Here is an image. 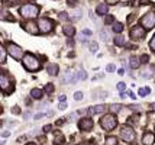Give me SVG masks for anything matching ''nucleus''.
Returning <instances> with one entry per match:
<instances>
[{
	"label": "nucleus",
	"instance_id": "obj_1",
	"mask_svg": "<svg viewBox=\"0 0 155 145\" xmlns=\"http://www.w3.org/2000/svg\"><path fill=\"white\" fill-rule=\"evenodd\" d=\"M22 64H23V67H25L28 71H31V73H35V71H38V70L41 68V61L38 60V57H35L34 54H31V52L25 54L23 60H22Z\"/></svg>",
	"mask_w": 155,
	"mask_h": 145
},
{
	"label": "nucleus",
	"instance_id": "obj_2",
	"mask_svg": "<svg viewBox=\"0 0 155 145\" xmlns=\"http://www.w3.org/2000/svg\"><path fill=\"white\" fill-rule=\"evenodd\" d=\"M117 125V119H116L115 115L112 113H107L104 116H101L100 119V126L104 129V131H113Z\"/></svg>",
	"mask_w": 155,
	"mask_h": 145
},
{
	"label": "nucleus",
	"instance_id": "obj_3",
	"mask_svg": "<svg viewBox=\"0 0 155 145\" xmlns=\"http://www.w3.org/2000/svg\"><path fill=\"white\" fill-rule=\"evenodd\" d=\"M22 18H26V19H34L39 15V7L36 5H25L19 9Z\"/></svg>",
	"mask_w": 155,
	"mask_h": 145
},
{
	"label": "nucleus",
	"instance_id": "obj_4",
	"mask_svg": "<svg viewBox=\"0 0 155 145\" xmlns=\"http://www.w3.org/2000/svg\"><path fill=\"white\" fill-rule=\"evenodd\" d=\"M7 54L12 57V58H15L16 61H22L23 60V57H25V54H23V49L20 48L19 45H16V44H13V42H9L7 44Z\"/></svg>",
	"mask_w": 155,
	"mask_h": 145
},
{
	"label": "nucleus",
	"instance_id": "obj_5",
	"mask_svg": "<svg viewBox=\"0 0 155 145\" xmlns=\"http://www.w3.org/2000/svg\"><path fill=\"white\" fill-rule=\"evenodd\" d=\"M0 87H2V90H3L5 94H9V93H12L15 90V86H13V83H12V78L9 76H6L5 73L0 76Z\"/></svg>",
	"mask_w": 155,
	"mask_h": 145
},
{
	"label": "nucleus",
	"instance_id": "obj_6",
	"mask_svg": "<svg viewBox=\"0 0 155 145\" xmlns=\"http://www.w3.org/2000/svg\"><path fill=\"white\" fill-rule=\"evenodd\" d=\"M120 138L125 141V142H134L136 138L135 131L130 128V126H122L120 129Z\"/></svg>",
	"mask_w": 155,
	"mask_h": 145
},
{
	"label": "nucleus",
	"instance_id": "obj_7",
	"mask_svg": "<svg viewBox=\"0 0 155 145\" xmlns=\"http://www.w3.org/2000/svg\"><path fill=\"white\" fill-rule=\"evenodd\" d=\"M38 26H39L41 34H49L54 29V22L48 18H41L39 22H38Z\"/></svg>",
	"mask_w": 155,
	"mask_h": 145
},
{
	"label": "nucleus",
	"instance_id": "obj_8",
	"mask_svg": "<svg viewBox=\"0 0 155 145\" xmlns=\"http://www.w3.org/2000/svg\"><path fill=\"white\" fill-rule=\"evenodd\" d=\"M145 34H147V29L143 28V26H134V28L130 29V32H129V35H130V38L134 39V41H138V39H143L145 38Z\"/></svg>",
	"mask_w": 155,
	"mask_h": 145
},
{
	"label": "nucleus",
	"instance_id": "obj_9",
	"mask_svg": "<svg viewBox=\"0 0 155 145\" xmlns=\"http://www.w3.org/2000/svg\"><path fill=\"white\" fill-rule=\"evenodd\" d=\"M141 25L145 29H152L155 26V13L154 12H148L143 18L141 19Z\"/></svg>",
	"mask_w": 155,
	"mask_h": 145
},
{
	"label": "nucleus",
	"instance_id": "obj_10",
	"mask_svg": "<svg viewBox=\"0 0 155 145\" xmlns=\"http://www.w3.org/2000/svg\"><path fill=\"white\" fill-rule=\"evenodd\" d=\"M93 126H94V122H93V119H90V117H83V119H80V122H78V128L84 132L91 131Z\"/></svg>",
	"mask_w": 155,
	"mask_h": 145
},
{
	"label": "nucleus",
	"instance_id": "obj_11",
	"mask_svg": "<svg viewBox=\"0 0 155 145\" xmlns=\"http://www.w3.org/2000/svg\"><path fill=\"white\" fill-rule=\"evenodd\" d=\"M23 29H25L26 32H29L31 35H38L41 32L38 23H35V22H28V23H25V25H23Z\"/></svg>",
	"mask_w": 155,
	"mask_h": 145
},
{
	"label": "nucleus",
	"instance_id": "obj_12",
	"mask_svg": "<svg viewBox=\"0 0 155 145\" xmlns=\"http://www.w3.org/2000/svg\"><path fill=\"white\" fill-rule=\"evenodd\" d=\"M78 81L77 78V73H73V71H67L65 76L62 77V83L64 84H74Z\"/></svg>",
	"mask_w": 155,
	"mask_h": 145
},
{
	"label": "nucleus",
	"instance_id": "obj_13",
	"mask_svg": "<svg viewBox=\"0 0 155 145\" xmlns=\"http://www.w3.org/2000/svg\"><path fill=\"white\" fill-rule=\"evenodd\" d=\"M155 141V135L151 132H145V135L142 137V144L143 145H152Z\"/></svg>",
	"mask_w": 155,
	"mask_h": 145
},
{
	"label": "nucleus",
	"instance_id": "obj_14",
	"mask_svg": "<svg viewBox=\"0 0 155 145\" xmlns=\"http://www.w3.org/2000/svg\"><path fill=\"white\" fill-rule=\"evenodd\" d=\"M107 10H109L107 3H100L99 6L96 7V13L99 15V16H106V15H107Z\"/></svg>",
	"mask_w": 155,
	"mask_h": 145
},
{
	"label": "nucleus",
	"instance_id": "obj_15",
	"mask_svg": "<svg viewBox=\"0 0 155 145\" xmlns=\"http://www.w3.org/2000/svg\"><path fill=\"white\" fill-rule=\"evenodd\" d=\"M62 32H64V35H65V36L71 38V36L75 34V28L73 26V25H68V23H65V25L62 26Z\"/></svg>",
	"mask_w": 155,
	"mask_h": 145
},
{
	"label": "nucleus",
	"instance_id": "obj_16",
	"mask_svg": "<svg viewBox=\"0 0 155 145\" xmlns=\"http://www.w3.org/2000/svg\"><path fill=\"white\" fill-rule=\"evenodd\" d=\"M106 110V106H103V104H97V106H93V107H90V113L91 115H97V113H103V112Z\"/></svg>",
	"mask_w": 155,
	"mask_h": 145
},
{
	"label": "nucleus",
	"instance_id": "obj_17",
	"mask_svg": "<svg viewBox=\"0 0 155 145\" xmlns=\"http://www.w3.org/2000/svg\"><path fill=\"white\" fill-rule=\"evenodd\" d=\"M129 65H130V68H139V65H141V58H138V57H132L130 58V61H129Z\"/></svg>",
	"mask_w": 155,
	"mask_h": 145
},
{
	"label": "nucleus",
	"instance_id": "obj_18",
	"mask_svg": "<svg viewBox=\"0 0 155 145\" xmlns=\"http://www.w3.org/2000/svg\"><path fill=\"white\" fill-rule=\"evenodd\" d=\"M31 96H32V99L39 100V99H42V96H44V91L41 89H32L31 90Z\"/></svg>",
	"mask_w": 155,
	"mask_h": 145
},
{
	"label": "nucleus",
	"instance_id": "obj_19",
	"mask_svg": "<svg viewBox=\"0 0 155 145\" xmlns=\"http://www.w3.org/2000/svg\"><path fill=\"white\" fill-rule=\"evenodd\" d=\"M47 70L51 76H57V74H58V65H57V64H48Z\"/></svg>",
	"mask_w": 155,
	"mask_h": 145
},
{
	"label": "nucleus",
	"instance_id": "obj_20",
	"mask_svg": "<svg viewBox=\"0 0 155 145\" xmlns=\"http://www.w3.org/2000/svg\"><path fill=\"white\" fill-rule=\"evenodd\" d=\"M113 42H115L116 47H123V45H125V38H123L122 35H116Z\"/></svg>",
	"mask_w": 155,
	"mask_h": 145
},
{
	"label": "nucleus",
	"instance_id": "obj_21",
	"mask_svg": "<svg viewBox=\"0 0 155 145\" xmlns=\"http://www.w3.org/2000/svg\"><path fill=\"white\" fill-rule=\"evenodd\" d=\"M61 144H64V135L61 132H58L55 135V145H61Z\"/></svg>",
	"mask_w": 155,
	"mask_h": 145
},
{
	"label": "nucleus",
	"instance_id": "obj_22",
	"mask_svg": "<svg viewBox=\"0 0 155 145\" xmlns=\"http://www.w3.org/2000/svg\"><path fill=\"white\" fill-rule=\"evenodd\" d=\"M104 144L106 145H117V138H116V137H107Z\"/></svg>",
	"mask_w": 155,
	"mask_h": 145
},
{
	"label": "nucleus",
	"instance_id": "obj_23",
	"mask_svg": "<svg viewBox=\"0 0 155 145\" xmlns=\"http://www.w3.org/2000/svg\"><path fill=\"white\" fill-rule=\"evenodd\" d=\"M6 55H7V49L2 47V48H0V61L6 62Z\"/></svg>",
	"mask_w": 155,
	"mask_h": 145
},
{
	"label": "nucleus",
	"instance_id": "obj_24",
	"mask_svg": "<svg viewBox=\"0 0 155 145\" xmlns=\"http://www.w3.org/2000/svg\"><path fill=\"white\" fill-rule=\"evenodd\" d=\"M113 32H115V34H120L122 31H123V25H122V23H119V22H117V23H115V25H113Z\"/></svg>",
	"mask_w": 155,
	"mask_h": 145
},
{
	"label": "nucleus",
	"instance_id": "obj_25",
	"mask_svg": "<svg viewBox=\"0 0 155 145\" xmlns=\"http://www.w3.org/2000/svg\"><path fill=\"white\" fill-rule=\"evenodd\" d=\"M77 78H78V80H86V78H87V73H86L84 70H78V71H77Z\"/></svg>",
	"mask_w": 155,
	"mask_h": 145
},
{
	"label": "nucleus",
	"instance_id": "obj_26",
	"mask_svg": "<svg viewBox=\"0 0 155 145\" xmlns=\"http://www.w3.org/2000/svg\"><path fill=\"white\" fill-rule=\"evenodd\" d=\"M71 18H73V19H78V18H80V15H81V9H78V7H75V10L74 12H71Z\"/></svg>",
	"mask_w": 155,
	"mask_h": 145
},
{
	"label": "nucleus",
	"instance_id": "obj_27",
	"mask_svg": "<svg viewBox=\"0 0 155 145\" xmlns=\"http://www.w3.org/2000/svg\"><path fill=\"white\" fill-rule=\"evenodd\" d=\"M110 110L113 112V113H119V112L122 110V106L120 104H112V106H110Z\"/></svg>",
	"mask_w": 155,
	"mask_h": 145
},
{
	"label": "nucleus",
	"instance_id": "obj_28",
	"mask_svg": "<svg viewBox=\"0 0 155 145\" xmlns=\"http://www.w3.org/2000/svg\"><path fill=\"white\" fill-rule=\"evenodd\" d=\"M7 12H3V15H2V21H10V22H15V18L13 16H7Z\"/></svg>",
	"mask_w": 155,
	"mask_h": 145
},
{
	"label": "nucleus",
	"instance_id": "obj_29",
	"mask_svg": "<svg viewBox=\"0 0 155 145\" xmlns=\"http://www.w3.org/2000/svg\"><path fill=\"white\" fill-rule=\"evenodd\" d=\"M115 22V18L112 16V15H106V18H104V23L106 25H110V23H113Z\"/></svg>",
	"mask_w": 155,
	"mask_h": 145
},
{
	"label": "nucleus",
	"instance_id": "obj_30",
	"mask_svg": "<svg viewBox=\"0 0 155 145\" xmlns=\"http://www.w3.org/2000/svg\"><path fill=\"white\" fill-rule=\"evenodd\" d=\"M148 93H151V89H149V87L139 89V91H138V94H139V96H145V94H148Z\"/></svg>",
	"mask_w": 155,
	"mask_h": 145
},
{
	"label": "nucleus",
	"instance_id": "obj_31",
	"mask_svg": "<svg viewBox=\"0 0 155 145\" xmlns=\"http://www.w3.org/2000/svg\"><path fill=\"white\" fill-rule=\"evenodd\" d=\"M45 91H47V93H52V91H54V86H52V84L51 83H48L47 86H45Z\"/></svg>",
	"mask_w": 155,
	"mask_h": 145
},
{
	"label": "nucleus",
	"instance_id": "obj_32",
	"mask_svg": "<svg viewBox=\"0 0 155 145\" xmlns=\"http://www.w3.org/2000/svg\"><path fill=\"white\" fill-rule=\"evenodd\" d=\"M90 52H93V54L97 52V44H96V42H91V44H90Z\"/></svg>",
	"mask_w": 155,
	"mask_h": 145
},
{
	"label": "nucleus",
	"instance_id": "obj_33",
	"mask_svg": "<svg viewBox=\"0 0 155 145\" xmlns=\"http://www.w3.org/2000/svg\"><path fill=\"white\" fill-rule=\"evenodd\" d=\"M100 36H101V39H103V41H107L109 39V35H107L106 31H100Z\"/></svg>",
	"mask_w": 155,
	"mask_h": 145
},
{
	"label": "nucleus",
	"instance_id": "obj_34",
	"mask_svg": "<svg viewBox=\"0 0 155 145\" xmlns=\"http://www.w3.org/2000/svg\"><path fill=\"white\" fill-rule=\"evenodd\" d=\"M60 19H61V21H68V19H70V16H68L65 12H61V13H60Z\"/></svg>",
	"mask_w": 155,
	"mask_h": 145
},
{
	"label": "nucleus",
	"instance_id": "obj_35",
	"mask_svg": "<svg viewBox=\"0 0 155 145\" xmlns=\"http://www.w3.org/2000/svg\"><path fill=\"white\" fill-rule=\"evenodd\" d=\"M149 48H151L155 52V35L152 36V39H151V42H149Z\"/></svg>",
	"mask_w": 155,
	"mask_h": 145
},
{
	"label": "nucleus",
	"instance_id": "obj_36",
	"mask_svg": "<svg viewBox=\"0 0 155 145\" xmlns=\"http://www.w3.org/2000/svg\"><path fill=\"white\" fill-rule=\"evenodd\" d=\"M67 5L70 7H77V0H67Z\"/></svg>",
	"mask_w": 155,
	"mask_h": 145
},
{
	"label": "nucleus",
	"instance_id": "obj_37",
	"mask_svg": "<svg viewBox=\"0 0 155 145\" xmlns=\"http://www.w3.org/2000/svg\"><path fill=\"white\" fill-rule=\"evenodd\" d=\"M74 99L75 100H83V93H81V91H77L74 94Z\"/></svg>",
	"mask_w": 155,
	"mask_h": 145
},
{
	"label": "nucleus",
	"instance_id": "obj_38",
	"mask_svg": "<svg viewBox=\"0 0 155 145\" xmlns=\"http://www.w3.org/2000/svg\"><path fill=\"white\" fill-rule=\"evenodd\" d=\"M117 89H119V91H122V93H123V90L126 89V84H125V83H119V84H117Z\"/></svg>",
	"mask_w": 155,
	"mask_h": 145
},
{
	"label": "nucleus",
	"instance_id": "obj_39",
	"mask_svg": "<svg viewBox=\"0 0 155 145\" xmlns=\"http://www.w3.org/2000/svg\"><path fill=\"white\" fill-rule=\"evenodd\" d=\"M148 60H149V57L147 55V54H145V55H142V57H141V61H142V62H148Z\"/></svg>",
	"mask_w": 155,
	"mask_h": 145
},
{
	"label": "nucleus",
	"instance_id": "obj_40",
	"mask_svg": "<svg viewBox=\"0 0 155 145\" xmlns=\"http://www.w3.org/2000/svg\"><path fill=\"white\" fill-rule=\"evenodd\" d=\"M3 5L5 6H10V5H13V2L12 0H3Z\"/></svg>",
	"mask_w": 155,
	"mask_h": 145
},
{
	"label": "nucleus",
	"instance_id": "obj_41",
	"mask_svg": "<svg viewBox=\"0 0 155 145\" xmlns=\"http://www.w3.org/2000/svg\"><path fill=\"white\" fill-rule=\"evenodd\" d=\"M117 2H119V0H106V3H107V5H116Z\"/></svg>",
	"mask_w": 155,
	"mask_h": 145
},
{
	"label": "nucleus",
	"instance_id": "obj_42",
	"mask_svg": "<svg viewBox=\"0 0 155 145\" xmlns=\"http://www.w3.org/2000/svg\"><path fill=\"white\" fill-rule=\"evenodd\" d=\"M51 129V125H47V126H44V132H49Z\"/></svg>",
	"mask_w": 155,
	"mask_h": 145
},
{
	"label": "nucleus",
	"instance_id": "obj_43",
	"mask_svg": "<svg viewBox=\"0 0 155 145\" xmlns=\"http://www.w3.org/2000/svg\"><path fill=\"white\" fill-rule=\"evenodd\" d=\"M65 99H67V97L62 94V96H60V102H61V103H64V102H65Z\"/></svg>",
	"mask_w": 155,
	"mask_h": 145
},
{
	"label": "nucleus",
	"instance_id": "obj_44",
	"mask_svg": "<svg viewBox=\"0 0 155 145\" xmlns=\"http://www.w3.org/2000/svg\"><path fill=\"white\" fill-rule=\"evenodd\" d=\"M83 34H84V35H91V31H88V29H84V31H83Z\"/></svg>",
	"mask_w": 155,
	"mask_h": 145
},
{
	"label": "nucleus",
	"instance_id": "obj_45",
	"mask_svg": "<svg viewBox=\"0 0 155 145\" xmlns=\"http://www.w3.org/2000/svg\"><path fill=\"white\" fill-rule=\"evenodd\" d=\"M113 70H115V65H112V64L107 65V71H113Z\"/></svg>",
	"mask_w": 155,
	"mask_h": 145
},
{
	"label": "nucleus",
	"instance_id": "obj_46",
	"mask_svg": "<svg viewBox=\"0 0 155 145\" xmlns=\"http://www.w3.org/2000/svg\"><path fill=\"white\" fill-rule=\"evenodd\" d=\"M65 107H67V104H65V103H61L60 104V109H61V110H64Z\"/></svg>",
	"mask_w": 155,
	"mask_h": 145
},
{
	"label": "nucleus",
	"instance_id": "obj_47",
	"mask_svg": "<svg viewBox=\"0 0 155 145\" xmlns=\"http://www.w3.org/2000/svg\"><path fill=\"white\" fill-rule=\"evenodd\" d=\"M117 74H119V76H123V74H125V71H123V68L119 70V71H117Z\"/></svg>",
	"mask_w": 155,
	"mask_h": 145
},
{
	"label": "nucleus",
	"instance_id": "obj_48",
	"mask_svg": "<svg viewBox=\"0 0 155 145\" xmlns=\"http://www.w3.org/2000/svg\"><path fill=\"white\" fill-rule=\"evenodd\" d=\"M2 135H3V137H9V135H10V132H9V131H5L3 133H2Z\"/></svg>",
	"mask_w": 155,
	"mask_h": 145
},
{
	"label": "nucleus",
	"instance_id": "obj_49",
	"mask_svg": "<svg viewBox=\"0 0 155 145\" xmlns=\"http://www.w3.org/2000/svg\"><path fill=\"white\" fill-rule=\"evenodd\" d=\"M149 109H151V110H155V103H151V104H149Z\"/></svg>",
	"mask_w": 155,
	"mask_h": 145
},
{
	"label": "nucleus",
	"instance_id": "obj_50",
	"mask_svg": "<svg viewBox=\"0 0 155 145\" xmlns=\"http://www.w3.org/2000/svg\"><path fill=\"white\" fill-rule=\"evenodd\" d=\"M26 145H35V144H34V142H28Z\"/></svg>",
	"mask_w": 155,
	"mask_h": 145
},
{
	"label": "nucleus",
	"instance_id": "obj_51",
	"mask_svg": "<svg viewBox=\"0 0 155 145\" xmlns=\"http://www.w3.org/2000/svg\"><path fill=\"white\" fill-rule=\"evenodd\" d=\"M152 70H154V71H155V65H154V67H152Z\"/></svg>",
	"mask_w": 155,
	"mask_h": 145
},
{
	"label": "nucleus",
	"instance_id": "obj_52",
	"mask_svg": "<svg viewBox=\"0 0 155 145\" xmlns=\"http://www.w3.org/2000/svg\"><path fill=\"white\" fill-rule=\"evenodd\" d=\"M70 145H74V144H70Z\"/></svg>",
	"mask_w": 155,
	"mask_h": 145
}]
</instances>
